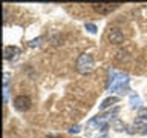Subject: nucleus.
Wrapping results in <instances>:
<instances>
[{
    "instance_id": "4",
    "label": "nucleus",
    "mask_w": 147,
    "mask_h": 138,
    "mask_svg": "<svg viewBox=\"0 0 147 138\" xmlns=\"http://www.w3.org/2000/svg\"><path fill=\"white\" fill-rule=\"evenodd\" d=\"M107 39L110 40V43H113V45H121L124 41V35H123V32L118 31V29H110L109 34H107Z\"/></svg>"
},
{
    "instance_id": "5",
    "label": "nucleus",
    "mask_w": 147,
    "mask_h": 138,
    "mask_svg": "<svg viewBox=\"0 0 147 138\" xmlns=\"http://www.w3.org/2000/svg\"><path fill=\"white\" fill-rule=\"evenodd\" d=\"M18 52H20V49H18L17 46H5V49H3V55L6 60H11L12 57H16Z\"/></svg>"
},
{
    "instance_id": "3",
    "label": "nucleus",
    "mask_w": 147,
    "mask_h": 138,
    "mask_svg": "<svg viewBox=\"0 0 147 138\" xmlns=\"http://www.w3.org/2000/svg\"><path fill=\"white\" fill-rule=\"evenodd\" d=\"M31 106H32V101L28 95H18V97H16V100H14V108L17 110H20V112L29 110Z\"/></svg>"
},
{
    "instance_id": "9",
    "label": "nucleus",
    "mask_w": 147,
    "mask_h": 138,
    "mask_svg": "<svg viewBox=\"0 0 147 138\" xmlns=\"http://www.w3.org/2000/svg\"><path fill=\"white\" fill-rule=\"evenodd\" d=\"M46 138H61L60 135H46Z\"/></svg>"
},
{
    "instance_id": "1",
    "label": "nucleus",
    "mask_w": 147,
    "mask_h": 138,
    "mask_svg": "<svg viewBox=\"0 0 147 138\" xmlns=\"http://www.w3.org/2000/svg\"><path fill=\"white\" fill-rule=\"evenodd\" d=\"M94 58L90 54H81L77 60V71L80 74H89L94 71Z\"/></svg>"
},
{
    "instance_id": "2",
    "label": "nucleus",
    "mask_w": 147,
    "mask_h": 138,
    "mask_svg": "<svg viewBox=\"0 0 147 138\" xmlns=\"http://www.w3.org/2000/svg\"><path fill=\"white\" fill-rule=\"evenodd\" d=\"M90 6L95 12L101 14V16H107V14L113 12L115 9H118L121 5L119 3H92Z\"/></svg>"
},
{
    "instance_id": "6",
    "label": "nucleus",
    "mask_w": 147,
    "mask_h": 138,
    "mask_svg": "<svg viewBox=\"0 0 147 138\" xmlns=\"http://www.w3.org/2000/svg\"><path fill=\"white\" fill-rule=\"evenodd\" d=\"M117 101H118V98H117V97H110V98H107V100H104V101H103V104H101V109H106V108H109L110 104L117 103Z\"/></svg>"
},
{
    "instance_id": "8",
    "label": "nucleus",
    "mask_w": 147,
    "mask_h": 138,
    "mask_svg": "<svg viewBox=\"0 0 147 138\" xmlns=\"http://www.w3.org/2000/svg\"><path fill=\"white\" fill-rule=\"evenodd\" d=\"M87 29H90V32H95V26L94 25H86Z\"/></svg>"
},
{
    "instance_id": "7",
    "label": "nucleus",
    "mask_w": 147,
    "mask_h": 138,
    "mask_svg": "<svg viewBox=\"0 0 147 138\" xmlns=\"http://www.w3.org/2000/svg\"><path fill=\"white\" fill-rule=\"evenodd\" d=\"M140 117H141V118H147V109L140 110Z\"/></svg>"
}]
</instances>
